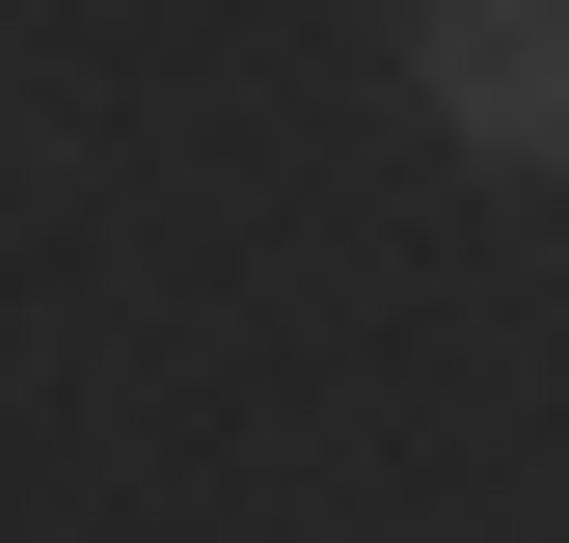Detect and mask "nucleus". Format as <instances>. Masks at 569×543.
Returning a JSON list of instances; mask_svg holds the SVG:
<instances>
[{"mask_svg": "<svg viewBox=\"0 0 569 543\" xmlns=\"http://www.w3.org/2000/svg\"><path fill=\"white\" fill-rule=\"evenodd\" d=\"M407 82L461 164H569V0H407Z\"/></svg>", "mask_w": 569, "mask_h": 543, "instance_id": "nucleus-1", "label": "nucleus"}]
</instances>
